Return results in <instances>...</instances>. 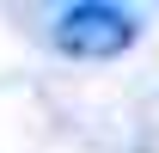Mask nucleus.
<instances>
[{"mask_svg":"<svg viewBox=\"0 0 159 153\" xmlns=\"http://www.w3.org/2000/svg\"><path fill=\"white\" fill-rule=\"evenodd\" d=\"M135 37H141V12L110 6V0H74L55 12V49L74 61H110L135 49Z\"/></svg>","mask_w":159,"mask_h":153,"instance_id":"obj_1","label":"nucleus"}]
</instances>
